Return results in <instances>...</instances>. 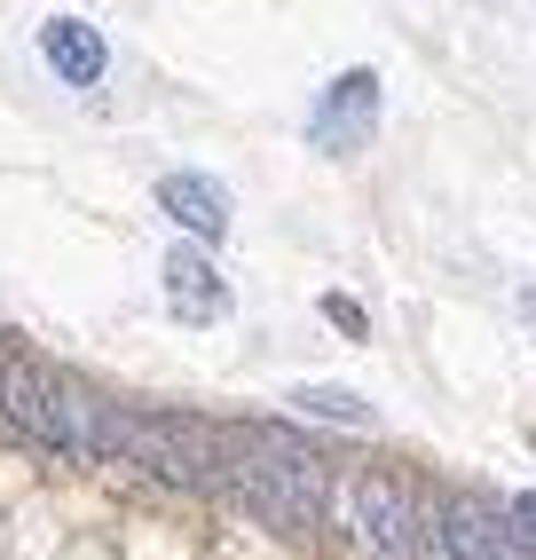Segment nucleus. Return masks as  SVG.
<instances>
[{"label":"nucleus","instance_id":"nucleus-1","mask_svg":"<svg viewBox=\"0 0 536 560\" xmlns=\"http://www.w3.org/2000/svg\"><path fill=\"white\" fill-rule=\"evenodd\" d=\"M229 490L277 529H324L331 513V474L316 458V442H300L268 419L229 427Z\"/></svg>","mask_w":536,"mask_h":560},{"label":"nucleus","instance_id":"nucleus-2","mask_svg":"<svg viewBox=\"0 0 536 560\" xmlns=\"http://www.w3.org/2000/svg\"><path fill=\"white\" fill-rule=\"evenodd\" d=\"M348 513H356V545L371 560H434V521L418 513L403 474H356Z\"/></svg>","mask_w":536,"mask_h":560},{"label":"nucleus","instance_id":"nucleus-3","mask_svg":"<svg viewBox=\"0 0 536 560\" xmlns=\"http://www.w3.org/2000/svg\"><path fill=\"white\" fill-rule=\"evenodd\" d=\"M378 110H387V88H378L371 63H348L339 80H324L316 110H308V142L324 159H356L363 142L378 135Z\"/></svg>","mask_w":536,"mask_h":560},{"label":"nucleus","instance_id":"nucleus-4","mask_svg":"<svg viewBox=\"0 0 536 560\" xmlns=\"http://www.w3.org/2000/svg\"><path fill=\"white\" fill-rule=\"evenodd\" d=\"M159 284H166V316L189 324V331H213V324L237 316V292H229V277L213 269V245H198V237H189V245H166Z\"/></svg>","mask_w":536,"mask_h":560},{"label":"nucleus","instance_id":"nucleus-5","mask_svg":"<svg viewBox=\"0 0 536 560\" xmlns=\"http://www.w3.org/2000/svg\"><path fill=\"white\" fill-rule=\"evenodd\" d=\"M427 521H434V560H528L513 521L497 505H481V498H466V490L442 498Z\"/></svg>","mask_w":536,"mask_h":560},{"label":"nucleus","instance_id":"nucleus-6","mask_svg":"<svg viewBox=\"0 0 536 560\" xmlns=\"http://www.w3.org/2000/svg\"><path fill=\"white\" fill-rule=\"evenodd\" d=\"M150 198H159V213L174 221V230L182 237H198V245H221L229 237V190H221V182L213 174H159V190H150Z\"/></svg>","mask_w":536,"mask_h":560},{"label":"nucleus","instance_id":"nucleus-7","mask_svg":"<svg viewBox=\"0 0 536 560\" xmlns=\"http://www.w3.org/2000/svg\"><path fill=\"white\" fill-rule=\"evenodd\" d=\"M40 56H48V71L63 88H95L103 71H110V40L95 24H80V16H48L40 24Z\"/></svg>","mask_w":536,"mask_h":560},{"label":"nucleus","instance_id":"nucleus-8","mask_svg":"<svg viewBox=\"0 0 536 560\" xmlns=\"http://www.w3.org/2000/svg\"><path fill=\"white\" fill-rule=\"evenodd\" d=\"M292 410H300V419H324V427L378 434V410H371L356 387H339V380H300V387H292Z\"/></svg>","mask_w":536,"mask_h":560},{"label":"nucleus","instance_id":"nucleus-9","mask_svg":"<svg viewBox=\"0 0 536 560\" xmlns=\"http://www.w3.org/2000/svg\"><path fill=\"white\" fill-rule=\"evenodd\" d=\"M324 324H339V340H371V316H363V301L356 292H324Z\"/></svg>","mask_w":536,"mask_h":560},{"label":"nucleus","instance_id":"nucleus-10","mask_svg":"<svg viewBox=\"0 0 536 560\" xmlns=\"http://www.w3.org/2000/svg\"><path fill=\"white\" fill-rule=\"evenodd\" d=\"M505 521H513V537H521V552L536 560V490H521V498H505Z\"/></svg>","mask_w":536,"mask_h":560},{"label":"nucleus","instance_id":"nucleus-11","mask_svg":"<svg viewBox=\"0 0 536 560\" xmlns=\"http://www.w3.org/2000/svg\"><path fill=\"white\" fill-rule=\"evenodd\" d=\"M513 308H521V324H528V340H536V284H521V292H513Z\"/></svg>","mask_w":536,"mask_h":560}]
</instances>
